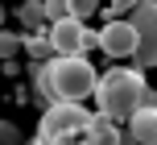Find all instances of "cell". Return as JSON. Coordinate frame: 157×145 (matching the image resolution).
<instances>
[{
	"label": "cell",
	"mask_w": 157,
	"mask_h": 145,
	"mask_svg": "<svg viewBox=\"0 0 157 145\" xmlns=\"http://www.w3.org/2000/svg\"><path fill=\"white\" fill-rule=\"evenodd\" d=\"M95 8H103L99 0H66V13H71V17H78V21H87Z\"/></svg>",
	"instance_id": "30bf717a"
},
{
	"label": "cell",
	"mask_w": 157,
	"mask_h": 145,
	"mask_svg": "<svg viewBox=\"0 0 157 145\" xmlns=\"http://www.w3.org/2000/svg\"><path fill=\"white\" fill-rule=\"evenodd\" d=\"M29 50H33V54L41 58V54H46V50H50V41H41V37H29Z\"/></svg>",
	"instance_id": "9a60e30c"
},
{
	"label": "cell",
	"mask_w": 157,
	"mask_h": 145,
	"mask_svg": "<svg viewBox=\"0 0 157 145\" xmlns=\"http://www.w3.org/2000/svg\"><path fill=\"white\" fill-rule=\"evenodd\" d=\"M145 91H149V83H145V75L136 71V66H128V71H108L103 79H95V104H99V112L103 116H112V120H120L124 124L128 116L141 108V100H145Z\"/></svg>",
	"instance_id": "7a4b0ae2"
},
{
	"label": "cell",
	"mask_w": 157,
	"mask_h": 145,
	"mask_svg": "<svg viewBox=\"0 0 157 145\" xmlns=\"http://www.w3.org/2000/svg\"><path fill=\"white\" fill-rule=\"evenodd\" d=\"M0 25H4V4H0Z\"/></svg>",
	"instance_id": "e0dca14e"
},
{
	"label": "cell",
	"mask_w": 157,
	"mask_h": 145,
	"mask_svg": "<svg viewBox=\"0 0 157 145\" xmlns=\"http://www.w3.org/2000/svg\"><path fill=\"white\" fill-rule=\"evenodd\" d=\"M95 46H99L108 58H132L136 33H132V25H128L124 17H108V25L95 33Z\"/></svg>",
	"instance_id": "8992f818"
},
{
	"label": "cell",
	"mask_w": 157,
	"mask_h": 145,
	"mask_svg": "<svg viewBox=\"0 0 157 145\" xmlns=\"http://www.w3.org/2000/svg\"><path fill=\"white\" fill-rule=\"evenodd\" d=\"M120 133H124V129H120V120H112V116H103V112H99V116H91V124H87L83 145H112Z\"/></svg>",
	"instance_id": "ba28073f"
},
{
	"label": "cell",
	"mask_w": 157,
	"mask_h": 145,
	"mask_svg": "<svg viewBox=\"0 0 157 145\" xmlns=\"http://www.w3.org/2000/svg\"><path fill=\"white\" fill-rule=\"evenodd\" d=\"M112 145H136V137H132V133H120V137L112 141Z\"/></svg>",
	"instance_id": "2e32d148"
},
{
	"label": "cell",
	"mask_w": 157,
	"mask_h": 145,
	"mask_svg": "<svg viewBox=\"0 0 157 145\" xmlns=\"http://www.w3.org/2000/svg\"><path fill=\"white\" fill-rule=\"evenodd\" d=\"M41 13H46V21H58V17H71V13H66V0H41Z\"/></svg>",
	"instance_id": "8fae6325"
},
{
	"label": "cell",
	"mask_w": 157,
	"mask_h": 145,
	"mask_svg": "<svg viewBox=\"0 0 157 145\" xmlns=\"http://www.w3.org/2000/svg\"><path fill=\"white\" fill-rule=\"evenodd\" d=\"M33 79H37V91L54 104V100H71V104H83L95 91V66L87 62V54H58L50 62L33 66Z\"/></svg>",
	"instance_id": "6da1fadb"
},
{
	"label": "cell",
	"mask_w": 157,
	"mask_h": 145,
	"mask_svg": "<svg viewBox=\"0 0 157 145\" xmlns=\"http://www.w3.org/2000/svg\"><path fill=\"white\" fill-rule=\"evenodd\" d=\"M25 46V37H17V33H8L4 25H0V62H8V58H17Z\"/></svg>",
	"instance_id": "9c48e42d"
},
{
	"label": "cell",
	"mask_w": 157,
	"mask_h": 145,
	"mask_svg": "<svg viewBox=\"0 0 157 145\" xmlns=\"http://www.w3.org/2000/svg\"><path fill=\"white\" fill-rule=\"evenodd\" d=\"M91 46H95V33L87 29V21H78V17L50 21V50H58V54H87Z\"/></svg>",
	"instance_id": "5b68a950"
},
{
	"label": "cell",
	"mask_w": 157,
	"mask_h": 145,
	"mask_svg": "<svg viewBox=\"0 0 157 145\" xmlns=\"http://www.w3.org/2000/svg\"><path fill=\"white\" fill-rule=\"evenodd\" d=\"M128 25L136 33V50H132L136 71L157 66V0H136L128 8Z\"/></svg>",
	"instance_id": "277c9868"
},
{
	"label": "cell",
	"mask_w": 157,
	"mask_h": 145,
	"mask_svg": "<svg viewBox=\"0 0 157 145\" xmlns=\"http://www.w3.org/2000/svg\"><path fill=\"white\" fill-rule=\"evenodd\" d=\"M21 21L29 25V29H33V25H41V21H46V13H41V0H37V4H25V8H21Z\"/></svg>",
	"instance_id": "7c38bea8"
},
{
	"label": "cell",
	"mask_w": 157,
	"mask_h": 145,
	"mask_svg": "<svg viewBox=\"0 0 157 145\" xmlns=\"http://www.w3.org/2000/svg\"><path fill=\"white\" fill-rule=\"evenodd\" d=\"M124 124H128V133L136 137V145H157V108L153 104H141Z\"/></svg>",
	"instance_id": "52a82bcc"
},
{
	"label": "cell",
	"mask_w": 157,
	"mask_h": 145,
	"mask_svg": "<svg viewBox=\"0 0 157 145\" xmlns=\"http://www.w3.org/2000/svg\"><path fill=\"white\" fill-rule=\"evenodd\" d=\"M132 4H136V0H112V4H108V17H124Z\"/></svg>",
	"instance_id": "5bb4252c"
},
{
	"label": "cell",
	"mask_w": 157,
	"mask_h": 145,
	"mask_svg": "<svg viewBox=\"0 0 157 145\" xmlns=\"http://www.w3.org/2000/svg\"><path fill=\"white\" fill-rule=\"evenodd\" d=\"M0 145H21V133H17V124L0 120Z\"/></svg>",
	"instance_id": "4fadbf2b"
},
{
	"label": "cell",
	"mask_w": 157,
	"mask_h": 145,
	"mask_svg": "<svg viewBox=\"0 0 157 145\" xmlns=\"http://www.w3.org/2000/svg\"><path fill=\"white\" fill-rule=\"evenodd\" d=\"M91 124V112L71 100H54L37 120V145H83V133Z\"/></svg>",
	"instance_id": "3957f363"
}]
</instances>
